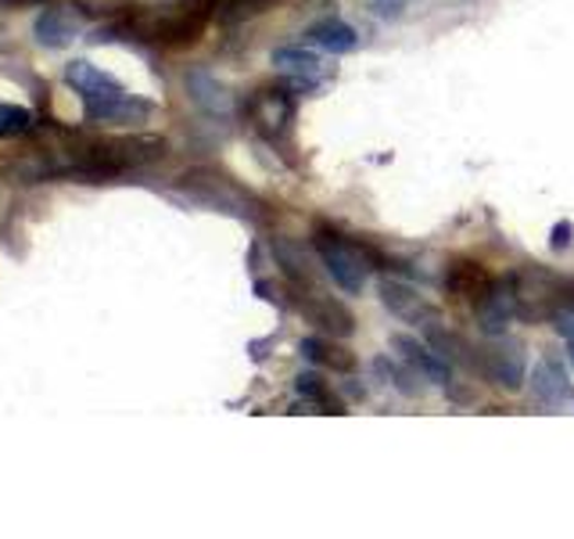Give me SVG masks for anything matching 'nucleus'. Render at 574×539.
Returning a JSON list of instances; mask_svg holds the SVG:
<instances>
[{"label":"nucleus","instance_id":"1","mask_svg":"<svg viewBox=\"0 0 574 539\" xmlns=\"http://www.w3.org/2000/svg\"><path fill=\"white\" fill-rule=\"evenodd\" d=\"M65 80L83 98V108L94 123L129 126V123H144L154 112L151 101L129 94L123 83H115L108 72H101L97 66H90V61H72Z\"/></svg>","mask_w":574,"mask_h":539},{"label":"nucleus","instance_id":"2","mask_svg":"<svg viewBox=\"0 0 574 539\" xmlns=\"http://www.w3.org/2000/svg\"><path fill=\"white\" fill-rule=\"evenodd\" d=\"M312 245H317V255L323 270L334 277V285L356 295L367 285V274H370V255L363 252L359 245H352L342 234H334L331 227H317L312 230Z\"/></svg>","mask_w":574,"mask_h":539},{"label":"nucleus","instance_id":"3","mask_svg":"<svg viewBox=\"0 0 574 539\" xmlns=\"http://www.w3.org/2000/svg\"><path fill=\"white\" fill-rule=\"evenodd\" d=\"M478 367L489 381H495L506 392L525 389V353L510 339H492L478 349Z\"/></svg>","mask_w":574,"mask_h":539},{"label":"nucleus","instance_id":"4","mask_svg":"<svg viewBox=\"0 0 574 539\" xmlns=\"http://www.w3.org/2000/svg\"><path fill=\"white\" fill-rule=\"evenodd\" d=\"M208 19H213V8L208 4H187V8L173 11V15L159 19L148 33H151V41H159L165 47H187L205 33Z\"/></svg>","mask_w":574,"mask_h":539},{"label":"nucleus","instance_id":"5","mask_svg":"<svg viewBox=\"0 0 574 539\" xmlns=\"http://www.w3.org/2000/svg\"><path fill=\"white\" fill-rule=\"evenodd\" d=\"M381 302L388 306L391 313L406 324H438V310L416 288L402 285V280H381Z\"/></svg>","mask_w":574,"mask_h":539},{"label":"nucleus","instance_id":"6","mask_svg":"<svg viewBox=\"0 0 574 539\" xmlns=\"http://www.w3.org/2000/svg\"><path fill=\"white\" fill-rule=\"evenodd\" d=\"M298 310H302V317L312 328H320L323 335H331V339H345L356 331V317H352L342 302L328 299V295H302V299H298Z\"/></svg>","mask_w":574,"mask_h":539},{"label":"nucleus","instance_id":"7","mask_svg":"<svg viewBox=\"0 0 574 539\" xmlns=\"http://www.w3.org/2000/svg\"><path fill=\"white\" fill-rule=\"evenodd\" d=\"M492 274L481 263H474V260H456L452 266H449V274H446V288H449V295H456V299H463V302H471V306H478L485 295L492 291Z\"/></svg>","mask_w":574,"mask_h":539},{"label":"nucleus","instance_id":"8","mask_svg":"<svg viewBox=\"0 0 574 539\" xmlns=\"http://www.w3.org/2000/svg\"><path fill=\"white\" fill-rule=\"evenodd\" d=\"M474 310H478L481 328H485L489 335H503V328L510 324V317L517 313V288H514V280H500V285H492V291L474 306Z\"/></svg>","mask_w":574,"mask_h":539},{"label":"nucleus","instance_id":"9","mask_svg":"<svg viewBox=\"0 0 574 539\" xmlns=\"http://www.w3.org/2000/svg\"><path fill=\"white\" fill-rule=\"evenodd\" d=\"M391 349L402 353V359H406V364L421 367L424 378L438 381V385H449V381H452L449 359H441L435 349H431V345H421V342L410 339V335H395V339H391Z\"/></svg>","mask_w":574,"mask_h":539},{"label":"nucleus","instance_id":"10","mask_svg":"<svg viewBox=\"0 0 574 539\" xmlns=\"http://www.w3.org/2000/svg\"><path fill=\"white\" fill-rule=\"evenodd\" d=\"M83 30V15L76 8H50L47 15L36 22V41L44 47H65L72 44Z\"/></svg>","mask_w":574,"mask_h":539},{"label":"nucleus","instance_id":"11","mask_svg":"<svg viewBox=\"0 0 574 539\" xmlns=\"http://www.w3.org/2000/svg\"><path fill=\"white\" fill-rule=\"evenodd\" d=\"M252 119L263 134H277L291 123V101L280 90H259L252 98Z\"/></svg>","mask_w":574,"mask_h":539},{"label":"nucleus","instance_id":"12","mask_svg":"<svg viewBox=\"0 0 574 539\" xmlns=\"http://www.w3.org/2000/svg\"><path fill=\"white\" fill-rule=\"evenodd\" d=\"M273 252H277L280 266L287 270V277H291L298 288H312V280H317V263H312V255L302 245H295L291 238H277L273 241Z\"/></svg>","mask_w":574,"mask_h":539},{"label":"nucleus","instance_id":"13","mask_svg":"<svg viewBox=\"0 0 574 539\" xmlns=\"http://www.w3.org/2000/svg\"><path fill=\"white\" fill-rule=\"evenodd\" d=\"M302 353H306L317 367L337 370V375H348V370H356V353H348L345 345L334 342L331 335H323V339H306V342H302Z\"/></svg>","mask_w":574,"mask_h":539},{"label":"nucleus","instance_id":"14","mask_svg":"<svg viewBox=\"0 0 574 539\" xmlns=\"http://www.w3.org/2000/svg\"><path fill=\"white\" fill-rule=\"evenodd\" d=\"M273 66L280 72L295 76V87H312L320 80V58L309 55V50H295V47H284L273 55Z\"/></svg>","mask_w":574,"mask_h":539},{"label":"nucleus","instance_id":"15","mask_svg":"<svg viewBox=\"0 0 574 539\" xmlns=\"http://www.w3.org/2000/svg\"><path fill=\"white\" fill-rule=\"evenodd\" d=\"M309 44H317L323 50H331V55H345V50H352L359 44V36L352 25L337 22V19H328V22H317L309 30Z\"/></svg>","mask_w":574,"mask_h":539},{"label":"nucleus","instance_id":"16","mask_svg":"<svg viewBox=\"0 0 574 539\" xmlns=\"http://www.w3.org/2000/svg\"><path fill=\"white\" fill-rule=\"evenodd\" d=\"M531 389L535 395H539L542 403H564V395H567V375H564V367L553 364V359H542L539 367H535V378H531Z\"/></svg>","mask_w":574,"mask_h":539},{"label":"nucleus","instance_id":"17","mask_svg":"<svg viewBox=\"0 0 574 539\" xmlns=\"http://www.w3.org/2000/svg\"><path fill=\"white\" fill-rule=\"evenodd\" d=\"M427 345L435 349L441 359H449V364H478V353L467 345L456 331H449V328H435L431 324V331H427Z\"/></svg>","mask_w":574,"mask_h":539},{"label":"nucleus","instance_id":"18","mask_svg":"<svg viewBox=\"0 0 574 539\" xmlns=\"http://www.w3.org/2000/svg\"><path fill=\"white\" fill-rule=\"evenodd\" d=\"M295 389H298V395H302V400H309L312 406H320V414H345L342 400H337V395L317 375H298L295 378Z\"/></svg>","mask_w":574,"mask_h":539},{"label":"nucleus","instance_id":"19","mask_svg":"<svg viewBox=\"0 0 574 539\" xmlns=\"http://www.w3.org/2000/svg\"><path fill=\"white\" fill-rule=\"evenodd\" d=\"M187 87H191V94L198 98V105H205L208 112H227V108H230V94L213 80V76H205V72H191Z\"/></svg>","mask_w":574,"mask_h":539},{"label":"nucleus","instance_id":"20","mask_svg":"<svg viewBox=\"0 0 574 539\" xmlns=\"http://www.w3.org/2000/svg\"><path fill=\"white\" fill-rule=\"evenodd\" d=\"M273 4H280V0H216L213 4V15L219 22H248L255 15H263Z\"/></svg>","mask_w":574,"mask_h":539},{"label":"nucleus","instance_id":"21","mask_svg":"<svg viewBox=\"0 0 574 539\" xmlns=\"http://www.w3.org/2000/svg\"><path fill=\"white\" fill-rule=\"evenodd\" d=\"M33 112L22 105H0V137H22L33 130Z\"/></svg>","mask_w":574,"mask_h":539},{"label":"nucleus","instance_id":"22","mask_svg":"<svg viewBox=\"0 0 574 539\" xmlns=\"http://www.w3.org/2000/svg\"><path fill=\"white\" fill-rule=\"evenodd\" d=\"M550 245H553L556 252H564V249L571 245V223H567V220H560V223L553 227V234H550Z\"/></svg>","mask_w":574,"mask_h":539},{"label":"nucleus","instance_id":"23","mask_svg":"<svg viewBox=\"0 0 574 539\" xmlns=\"http://www.w3.org/2000/svg\"><path fill=\"white\" fill-rule=\"evenodd\" d=\"M0 4H15V8H25V4H47V0H0Z\"/></svg>","mask_w":574,"mask_h":539},{"label":"nucleus","instance_id":"24","mask_svg":"<svg viewBox=\"0 0 574 539\" xmlns=\"http://www.w3.org/2000/svg\"><path fill=\"white\" fill-rule=\"evenodd\" d=\"M567 359H571V367H574V339H571V345H567Z\"/></svg>","mask_w":574,"mask_h":539}]
</instances>
